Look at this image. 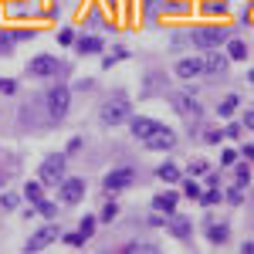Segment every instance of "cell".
<instances>
[{"mask_svg": "<svg viewBox=\"0 0 254 254\" xmlns=\"http://www.w3.org/2000/svg\"><path fill=\"white\" fill-rule=\"evenodd\" d=\"M126 119H129V102H126V98H109V102L102 105V122L119 126V122H126Z\"/></svg>", "mask_w": 254, "mask_h": 254, "instance_id": "6da1fadb", "label": "cell"}, {"mask_svg": "<svg viewBox=\"0 0 254 254\" xmlns=\"http://www.w3.org/2000/svg\"><path fill=\"white\" fill-rule=\"evenodd\" d=\"M44 102H48V116L55 119V122H58V119H64V112H68V88L55 85V88L48 92V98H44Z\"/></svg>", "mask_w": 254, "mask_h": 254, "instance_id": "7a4b0ae2", "label": "cell"}, {"mask_svg": "<svg viewBox=\"0 0 254 254\" xmlns=\"http://www.w3.org/2000/svg\"><path fill=\"white\" fill-rule=\"evenodd\" d=\"M190 41H193L196 48H217V44L227 41V31L224 27H200V31L190 34Z\"/></svg>", "mask_w": 254, "mask_h": 254, "instance_id": "3957f363", "label": "cell"}, {"mask_svg": "<svg viewBox=\"0 0 254 254\" xmlns=\"http://www.w3.org/2000/svg\"><path fill=\"white\" fill-rule=\"evenodd\" d=\"M61 173H64V153L48 156L41 163V180H44V183H61Z\"/></svg>", "mask_w": 254, "mask_h": 254, "instance_id": "277c9868", "label": "cell"}, {"mask_svg": "<svg viewBox=\"0 0 254 254\" xmlns=\"http://www.w3.org/2000/svg\"><path fill=\"white\" fill-rule=\"evenodd\" d=\"M27 71L38 75V78H51V75L58 71V58H55V55H41V58H34L27 64Z\"/></svg>", "mask_w": 254, "mask_h": 254, "instance_id": "5b68a950", "label": "cell"}, {"mask_svg": "<svg viewBox=\"0 0 254 254\" xmlns=\"http://www.w3.org/2000/svg\"><path fill=\"white\" fill-rule=\"evenodd\" d=\"M132 180H136V173H132L129 166H122V170H116V173L105 176V180H102V187L112 193V190H122V187H132Z\"/></svg>", "mask_w": 254, "mask_h": 254, "instance_id": "8992f818", "label": "cell"}, {"mask_svg": "<svg viewBox=\"0 0 254 254\" xmlns=\"http://www.w3.org/2000/svg\"><path fill=\"white\" fill-rule=\"evenodd\" d=\"M142 142H146V149H173L176 136L170 132V129H163V126H159L156 132H153L149 139H142Z\"/></svg>", "mask_w": 254, "mask_h": 254, "instance_id": "52a82bcc", "label": "cell"}, {"mask_svg": "<svg viewBox=\"0 0 254 254\" xmlns=\"http://www.w3.org/2000/svg\"><path fill=\"white\" fill-rule=\"evenodd\" d=\"M55 237H61L58 227H44V231H38V234H34L31 241H27V244H24V251H41V248H44L48 241H55Z\"/></svg>", "mask_w": 254, "mask_h": 254, "instance_id": "ba28073f", "label": "cell"}, {"mask_svg": "<svg viewBox=\"0 0 254 254\" xmlns=\"http://www.w3.org/2000/svg\"><path fill=\"white\" fill-rule=\"evenodd\" d=\"M61 196H64L68 203L81 200V196H85V180H64V183H61Z\"/></svg>", "mask_w": 254, "mask_h": 254, "instance_id": "9c48e42d", "label": "cell"}, {"mask_svg": "<svg viewBox=\"0 0 254 254\" xmlns=\"http://www.w3.org/2000/svg\"><path fill=\"white\" fill-rule=\"evenodd\" d=\"M224 68H227V55H207L200 61V71H207V75H220Z\"/></svg>", "mask_w": 254, "mask_h": 254, "instance_id": "30bf717a", "label": "cell"}, {"mask_svg": "<svg viewBox=\"0 0 254 254\" xmlns=\"http://www.w3.org/2000/svg\"><path fill=\"white\" fill-rule=\"evenodd\" d=\"M173 105H176V112H183L187 119H196V116H200V105H196V98H190V95H176Z\"/></svg>", "mask_w": 254, "mask_h": 254, "instance_id": "8fae6325", "label": "cell"}, {"mask_svg": "<svg viewBox=\"0 0 254 254\" xmlns=\"http://www.w3.org/2000/svg\"><path fill=\"white\" fill-rule=\"evenodd\" d=\"M156 129H159V122H153V119H132V136L139 139H149Z\"/></svg>", "mask_w": 254, "mask_h": 254, "instance_id": "7c38bea8", "label": "cell"}, {"mask_svg": "<svg viewBox=\"0 0 254 254\" xmlns=\"http://www.w3.org/2000/svg\"><path fill=\"white\" fill-rule=\"evenodd\" d=\"M166 224H170V231H173L180 241H187V237H190V231H193L187 217H176V214H170V220H166Z\"/></svg>", "mask_w": 254, "mask_h": 254, "instance_id": "4fadbf2b", "label": "cell"}, {"mask_svg": "<svg viewBox=\"0 0 254 254\" xmlns=\"http://www.w3.org/2000/svg\"><path fill=\"white\" fill-rule=\"evenodd\" d=\"M176 75L187 81V78H193V75H200V58H183L180 64H176Z\"/></svg>", "mask_w": 254, "mask_h": 254, "instance_id": "5bb4252c", "label": "cell"}, {"mask_svg": "<svg viewBox=\"0 0 254 254\" xmlns=\"http://www.w3.org/2000/svg\"><path fill=\"white\" fill-rule=\"evenodd\" d=\"M227 234H231V231H227L224 224H210V227H207V237H210V244H224V241H227Z\"/></svg>", "mask_w": 254, "mask_h": 254, "instance_id": "9a60e30c", "label": "cell"}, {"mask_svg": "<svg viewBox=\"0 0 254 254\" xmlns=\"http://www.w3.org/2000/svg\"><path fill=\"white\" fill-rule=\"evenodd\" d=\"M153 207H156V210H166V214H173V207H176V196H173V193H159L156 200H153Z\"/></svg>", "mask_w": 254, "mask_h": 254, "instance_id": "2e32d148", "label": "cell"}, {"mask_svg": "<svg viewBox=\"0 0 254 254\" xmlns=\"http://www.w3.org/2000/svg\"><path fill=\"white\" fill-rule=\"evenodd\" d=\"M78 51H85V55H95V51H102V41H98V38H81V41H78Z\"/></svg>", "mask_w": 254, "mask_h": 254, "instance_id": "e0dca14e", "label": "cell"}, {"mask_svg": "<svg viewBox=\"0 0 254 254\" xmlns=\"http://www.w3.org/2000/svg\"><path fill=\"white\" fill-rule=\"evenodd\" d=\"M156 176H159V180H166V183H176V180H180L176 166H170V163H166V166H159V170H156Z\"/></svg>", "mask_w": 254, "mask_h": 254, "instance_id": "ac0fdd59", "label": "cell"}, {"mask_svg": "<svg viewBox=\"0 0 254 254\" xmlns=\"http://www.w3.org/2000/svg\"><path fill=\"white\" fill-rule=\"evenodd\" d=\"M227 58L244 61V58H248V44H244V41H231V55H227Z\"/></svg>", "mask_w": 254, "mask_h": 254, "instance_id": "d6986e66", "label": "cell"}, {"mask_svg": "<svg viewBox=\"0 0 254 254\" xmlns=\"http://www.w3.org/2000/svg\"><path fill=\"white\" fill-rule=\"evenodd\" d=\"M234 109H237V98L231 95V98H224V102H220V109H217V112H220V116H231Z\"/></svg>", "mask_w": 254, "mask_h": 254, "instance_id": "ffe728a7", "label": "cell"}, {"mask_svg": "<svg viewBox=\"0 0 254 254\" xmlns=\"http://www.w3.org/2000/svg\"><path fill=\"white\" fill-rule=\"evenodd\" d=\"M38 210L44 217H58V207H55V203H48V200H38Z\"/></svg>", "mask_w": 254, "mask_h": 254, "instance_id": "44dd1931", "label": "cell"}, {"mask_svg": "<svg viewBox=\"0 0 254 254\" xmlns=\"http://www.w3.org/2000/svg\"><path fill=\"white\" fill-rule=\"evenodd\" d=\"M183 193L187 196H200V187H196L193 180H183Z\"/></svg>", "mask_w": 254, "mask_h": 254, "instance_id": "7402d4cb", "label": "cell"}, {"mask_svg": "<svg viewBox=\"0 0 254 254\" xmlns=\"http://www.w3.org/2000/svg\"><path fill=\"white\" fill-rule=\"evenodd\" d=\"M24 193H27V200H34V203H38V200H41V187H38V183H27V190H24Z\"/></svg>", "mask_w": 254, "mask_h": 254, "instance_id": "603a6c76", "label": "cell"}, {"mask_svg": "<svg viewBox=\"0 0 254 254\" xmlns=\"http://www.w3.org/2000/svg\"><path fill=\"white\" fill-rule=\"evenodd\" d=\"M116 214H119V207L112 203V200H109V203H105V210H102V220H112Z\"/></svg>", "mask_w": 254, "mask_h": 254, "instance_id": "cb8c5ba5", "label": "cell"}, {"mask_svg": "<svg viewBox=\"0 0 254 254\" xmlns=\"http://www.w3.org/2000/svg\"><path fill=\"white\" fill-rule=\"evenodd\" d=\"M64 244H71V248H81V244H85V237H81V234H64Z\"/></svg>", "mask_w": 254, "mask_h": 254, "instance_id": "d4e9b609", "label": "cell"}, {"mask_svg": "<svg viewBox=\"0 0 254 254\" xmlns=\"http://www.w3.org/2000/svg\"><path fill=\"white\" fill-rule=\"evenodd\" d=\"M203 10H207V14H224L227 3H203Z\"/></svg>", "mask_w": 254, "mask_h": 254, "instance_id": "484cf974", "label": "cell"}, {"mask_svg": "<svg viewBox=\"0 0 254 254\" xmlns=\"http://www.w3.org/2000/svg\"><path fill=\"white\" fill-rule=\"evenodd\" d=\"M248 180H251L248 166H241V170H237V187H248Z\"/></svg>", "mask_w": 254, "mask_h": 254, "instance_id": "4316f807", "label": "cell"}, {"mask_svg": "<svg viewBox=\"0 0 254 254\" xmlns=\"http://www.w3.org/2000/svg\"><path fill=\"white\" fill-rule=\"evenodd\" d=\"M92 227H95V220L88 217V220H81V231H78V234H81V237H88V234H92Z\"/></svg>", "mask_w": 254, "mask_h": 254, "instance_id": "83f0119b", "label": "cell"}, {"mask_svg": "<svg viewBox=\"0 0 254 254\" xmlns=\"http://www.w3.org/2000/svg\"><path fill=\"white\" fill-rule=\"evenodd\" d=\"M217 139H220V132H217V129H207V132H203V142H210V146H214Z\"/></svg>", "mask_w": 254, "mask_h": 254, "instance_id": "f1b7e54d", "label": "cell"}, {"mask_svg": "<svg viewBox=\"0 0 254 254\" xmlns=\"http://www.w3.org/2000/svg\"><path fill=\"white\" fill-rule=\"evenodd\" d=\"M14 88H17V85H14V81H10V78H0V92H7V95H10Z\"/></svg>", "mask_w": 254, "mask_h": 254, "instance_id": "f546056e", "label": "cell"}, {"mask_svg": "<svg viewBox=\"0 0 254 254\" xmlns=\"http://www.w3.org/2000/svg\"><path fill=\"white\" fill-rule=\"evenodd\" d=\"M190 170H193V173H207V163H203V159H196V163L190 166Z\"/></svg>", "mask_w": 254, "mask_h": 254, "instance_id": "4dcf8cb0", "label": "cell"}, {"mask_svg": "<svg viewBox=\"0 0 254 254\" xmlns=\"http://www.w3.org/2000/svg\"><path fill=\"white\" fill-rule=\"evenodd\" d=\"M200 200H203V203H217V200H220V193H203Z\"/></svg>", "mask_w": 254, "mask_h": 254, "instance_id": "1f68e13d", "label": "cell"}]
</instances>
